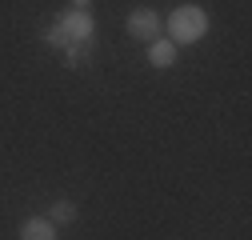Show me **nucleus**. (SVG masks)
Returning a JSON list of instances; mask_svg holds the SVG:
<instances>
[{"label":"nucleus","instance_id":"f257e3e1","mask_svg":"<svg viewBox=\"0 0 252 240\" xmlns=\"http://www.w3.org/2000/svg\"><path fill=\"white\" fill-rule=\"evenodd\" d=\"M164 28H168V40L172 44H196V40L208 36V12L200 4H180V8L168 12Z\"/></svg>","mask_w":252,"mask_h":240},{"label":"nucleus","instance_id":"f03ea898","mask_svg":"<svg viewBox=\"0 0 252 240\" xmlns=\"http://www.w3.org/2000/svg\"><path fill=\"white\" fill-rule=\"evenodd\" d=\"M56 20L64 24L68 44H92V36H96V20H92L88 8H68V12H60Z\"/></svg>","mask_w":252,"mask_h":240},{"label":"nucleus","instance_id":"7ed1b4c3","mask_svg":"<svg viewBox=\"0 0 252 240\" xmlns=\"http://www.w3.org/2000/svg\"><path fill=\"white\" fill-rule=\"evenodd\" d=\"M128 36L132 40H156L164 36V16L156 8H132L128 12Z\"/></svg>","mask_w":252,"mask_h":240},{"label":"nucleus","instance_id":"20e7f679","mask_svg":"<svg viewBox=\"0 0 252 240\" xmlns=\"http://www.w3.org/2000/svg\"><path fill=\"white\" fill-rule=\"evenodd\" d=\"M148 64H152V68H172V64H176V44L164 40V36L148 40Z\"/></svg>","mask_w":252,"mask_h":240},{"label":"nucleus","instance_id":"39448f33","mask_svg":"<svg viewBox=\"0 0 252 240\" xmlns=\"http://www.w3.org/2000/svg\"><path fill=\"white\" fill-rule=\"evenodd\" d=\"M20 240H56V224L32 216V220H24V224H20Z\"/></svg>","mask_w":252,"mask_h":240},{"label":"nucleus","instance_id":"423d86ee","mask_svg":"<svg viewBox=\"0 0 252 240\" xmlns=\"http://www.w3.org/2000/svg\"><path fill=\"white\" fill-rule=\"evenodd\" d=\"M48 220H52V224H72V220H76V204H72V200H56V204L48 208Z\"/></svg>","mask_w":252,"mask_h":240},{"label":"nucleus","instance_id":"0eeeda50","mask_svg":"<svg viewBox=\"0 0 252 240\" xmlns=\"http://www.w3.org/2000/svg\"><path fill=\"white\" fill-rule=\"evenodd\" d=\"M44 40H48L52 48H60V52H64V48H68V32H64V24H60V20H52V24H48V32H44Z\"/></svg>","mask_w":252,"mask_h":240},{"label":"nucleus","instance_id":"6e6552de","mask_svg":"<svg viewBox=\"0 0 252 240\" xmlns=\"http://www.w3.org/2000/svg\"><path fill=\"white\" fill-rule=\"evenodd\" d=\"M84 52H88V44H68V48H64V64L76 68L80 60H84Z\"/></svg>","mask_w":252,"mask_h":240},{"label":"nucleus","instance_id":"1a4fd4ad","mask_svg":"<svg viewBox=\"0 0 252 240\" xmlns=\"http://www.w3.org/2000/svg\"><path fill=\"white\" fill-rule=\"evenodd\" d=\"M68 4H72V8H88V4H92V0H68Z\"/></svg>","mask_w":252,"mask_h":240}]
</instances>
